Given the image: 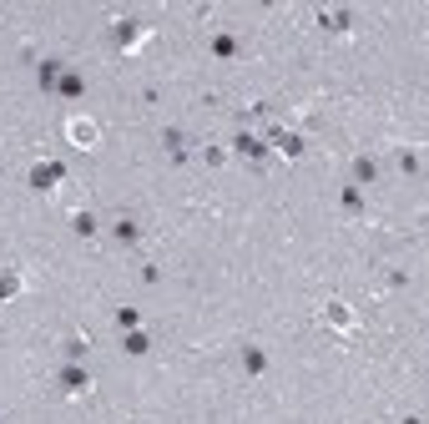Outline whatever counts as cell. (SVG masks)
<instances>
[{
    "mask_svg": "<svg viewBox=\"0 0 429 424\" xmlns=\"http://www.w3.org/2000/svg\"><path fill=\"white\" fill-rule=\"evenodd\" d=\"M66 137H71L76 146H97V137H101V132H97V121H81V116H76L71 127H66Z\"/></svg>",
    "mask_w": 429,
    "mask_h": 424,
    "instance_id": "1",
    "label": "cell"
},
{
    "mask_svg": "<svg viewBox=\"0 0 429 424\" xmlns=\"http://www.w3.org/2000/svg\"><path fill=\"white\" fill-rule=\"evenodd\" d=\"M328 318H333V323H339V328H349V323H354V318L344 313V303H333V308H328Z\"/></svg>",
    "mask_w": 429,
    "mask_h": 424,
    "instance_id": "2",
    "label": "cell"
},
{
    "mask_svg": "<svg viewBox=\"0 0 429 424\" xmlns=\"http://www.w3.org/2000/svg\"><path fill=\"white\" fill-rule=\"evenodd\" d=\"M15 288H20V278H15V273H6V278H0V298H11Z\"/></svg>",
    "mask_w": 429,
    "mask_h": 424,
    "instance_id": "3",
    "label": "cell"
}]
</instances>
